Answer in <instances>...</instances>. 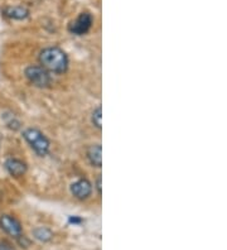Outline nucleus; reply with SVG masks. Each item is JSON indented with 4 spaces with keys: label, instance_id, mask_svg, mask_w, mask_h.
Returning <instances> with one entry per match:
<instances>
[{
    "label": "nucleus",
    "instance_id": "nucleus-1",
    "mask_svg": "<svg viewBox=\"0 0 227 250\" xmlns=\"http://www.w3.org/2000/svg\"><path fill=\"white\" fill-rule=\"evenodd\" d=\"M41 66L49 73H64L68 68V57L60 47H47L40 53Z\"/></svg>",
    "mask_w": 227,
    "mask_h": 250
},
{
    "label": "nucleus",
    "instance_id": "nucleus-2",
    "mask_svg": "<svg viewBox=\"0 0 227 250\" xmlns=\"http://www.w3.org/2000/svg\"><path fill=\"white\" fill-rule=\"evenodd\" d=\"M23 138L25 139L29 146L34 152L41 157H44L48 154L49 148H51V142L40 129L28 128L23 131Z\"/></svg>",
    "mask_w": 227,
    "mask_h": 250
},
{
    "label": "nucleus",
    "instance_id": "nucleus-3",
    "mask_svg": "<svg viewBox=\"0 0 227 250\" xmlns=\"http://www.w3.org/2000/svg\"><path fill=\"white\" fill-rule=\"evenodd\" d=\"M24 75L28 81L32 85L36 86V87L44 89V87H48L52 83L51 73L45 70L44 67L38 66V64H30V66H28L24 71Z\"/></svg>",
    "mask_w": 227,
    "mask_h": 250
},
{
    "label": "nucleus",
    "instance_id": "nucleus-4",
    "mask_svg": "<svg viewBox=\"0 0 227 250\" xmlns=\"http://www.w3.org/2000/svg\"><path fill=\"white\" fill-rule=\"evenodd\" d=\"M94 24V18L90 13H81L75 21H72L68 25V31L76 36H83L87 33Z\"/></svg>",
    "mask_w": 227,
    "mask_h": 250
},
{
    "label": "nucleus",
    "instance_id": "nucleus-5",
    "mask_svg": "<svg viewBox=\"0 0 227 250\" xmlns=\"http://www.w3.org/2000/svg\"><path fill=\"white\" fill-rule=\"evenodd\" d=\"M0 228L6 234H9L10 236H14V238H18L19 235H21V231H23L21 221L18 219H15L14 216H10V215L0 216Z\"/></svg>",
    "mask_w": 227,
    "mask_h": 250
},
{
    "label": "nucleus",
    "instance_id": "nucleus-6",
    "mask_svg": "<svg viewBox=\"0 0 227 250\" xmlns=\"http://www.w3.org/2000/svg\"><path fill=\"white\" fill-rule=\"evenodd\" d=\"M71 193L79 200H86L92 193V185L86 178L77 180L71 185Z\"/></svg>",
    "mask_w": 227,
    "mask_h": 250
},
{
    "label": "nucleus",
    "instance_id": "nucleus-7",
    "mask_svg": "<svg viewBox=\"0 0 227 250\" xmlns=\"http://www.w3.org/2000/svg\"><path fill=\"white\" fill-rule=\"evenodd\" d=\"M4 166H5V169L9 172L10 176L17 178L24 176L28 169L25 162L21 161L18 158H8L5 161V163H4Z\"/></svg>",
    "mask_w": 227,
    "mask_h": 250
},
{
    "label": "nucleus",
    "instance_id": "nucleus-8",
    "mask_svg": "<svg viewBox=\"0 0 227 250\" xmlns=\"http://www.w3.org/2000/svg\"><path fill=\"white\" fill-rule=\"evenodd\" d=\"M4 16L13 21H24L29 17V10L23 5H10L5 6L3 9Z\"/></svg>",
    "mask_w": 227,
    "mask_h": 250
},
{
    "label": "nucleus",
    "instance_id": "nucleus-9",
    "mask_svg": "<svg viewBox=\"0 0 227 250\" xmlns=\"http://www.w3.org/2000/svg\"><path fill=\"white\" fill-rule=\"evenodd\" d=\"M87 158L94 167L100 168L103 166V148L101 144H94L87 150Z\"/></svg>",
    "mask_w": 227,
    "mask_h": 250
},
{
    "label": "nucleus",
    "instance_id": "nucleus-10",
    "mask_svg": "<svg viewBox=\"0 0 227 250\" xmlns=\"http://www.w3.org/2000/svg\"><path fill=\"white\" fill-rule=\"evenodd\" d=\"M33 236L37 239V240L47 243V241H49L52 238H53V232H52L48 228L40 226V228H36V229L33 230Z\"/></svg>",
    "mask_w": 227,
    "mask_h": 250
},
{
    "label": "nucleus",
    "instance_id": "nucleus-11",
    "mask_svg": "<svg viewBox=\"0 0 227 250\" xmlns=\"http://www.w3.org/2000/svg\"><path fill=\"white\" fill-rule=\"evenodd\" d=\"M91 122H92V124H94L97 129L103 128V109H101L100 105L92 111Z\"/></svg>",
    "mask_w": 227,
    "mask_h": 250
},
{
    "label": "nucleus",
    "instance_id": "nucleus-12",
    "mask_svg": "<svg viewBox=\"0 0 227 250\" xmlns=\"http://www.w3.org/2000/svg\"><path fill=\"white\" fill-rule=\"evenodd\" d=\"M0 250H15L13 248V245L10 243H8L6 240H1L0 241Z\"/></svg>",
    "mask_w": 227,
    "mask_h": 250
},
{
    "label": "nucleus",
    "instance_id": "nucleus-13",
    "mask_svg": "<svg viewBox=\"0 0 227 250\" xmlns=\"http://www.w3.org/2000/svg\"><path fill=\"white\" fill-rule=\"evenodd\" d=\"M96 188H97V193H99V196H101V176H99L96 180Z\"/></svg>",
    "mask_w": 227,
    "mask_h": 250
},
{
    "label": "nucleus",
    "instance_id": "nucleus-14",
    "mask_svg": "<svg viewBox=\"0 0 227 250\" xmlns=\"http://www.w3.org/2000/svg\"><path fill=\"white\" fill-rule=\"evenodd\" d=\"M81 221H82V220L81 219H79V217H75V216H71L70 217V223L71 224H80V223H81Z\"/></svg>",
    "mask_w": 227,
    "mask_h": 250
}]
</instances>
